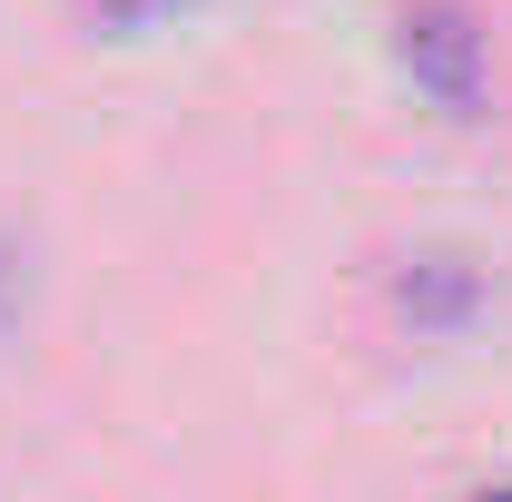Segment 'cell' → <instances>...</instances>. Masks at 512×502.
<instances>
[{
  "label": "cell",
  "mask_w": 512,
  "mask_h": 502,
  "mask_svg": "<svg viewBox=\"0 0 512 502\" xmlns=\"http://www.w3.org/2000/svg\"><path fill=\"white\" fill-rule=\"evenodd\" d=\"M394 60L424 99H444L453 119H483V30L463 0H414L394 20Z\"/></svg>",
  "instance_id": "obj_1"
},
{
  "label": "cell",
  "mask_w": 512,
  "mask_h": 502,
  "mask_svg": "<svg viewBox=\"0 0 512 502\" xmlns=\"http://www.w3.org/2000/svg\"><path fill=\"white\" fill-rule=\"evenodd\" d=\"M483 296H493V276H483V256H463V247H424V256H404V266H394V315H404V325H424V335L473 325Z\"/></svg>",
  "instance_id": "obj_2"
},
{
  "label": "cell",
  "mask_w": 512,
  "mask_h": 502,
  "mask_svg": "<svg viewBox=\"0 0 512 502\" xmlns=\"http://www.w3.org/2000/svg\"><path fill=\"white\" fill-rule=\"evenodd\" d=\"M178 0H89V20L99 30H148V20H168Z\"/></svg>",
  "instance_id": "obj_3"
},
{
  "label": "cell",
  "mask_w": 512,
  "mask_h": 502,
  "mask_svg": "<svg viewBox=\"0 0 512 502\" xmlns=\"http://www.w3.org/2000/svg\"><path fill=\"white\" fill-rule=\"evenodd\" d=\"M0 315H10V256H0Z\"/></svg>",
  "instance_id": "obj_4"
}]
</instances>
